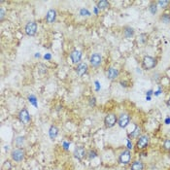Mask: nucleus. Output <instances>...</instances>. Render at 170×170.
Here are the masks:
<instances>
[{"mask_svg":"<svg viewBox=\"0 0 170 170\" xmlns=\"http://www.w3.org/2000/svg\"><path fill=\"white\" fill-rule=\"evenodd\" d=\"M70 58L74 64H79L81 62V58H82V52L77 49H74L70 53Z\"/></svg>","mask_w":170,"mask_h":170,"instance_id":"f8f14e48","label":"nucleus"},{"mask_svg":"<svg viewBox=\"0 0 170 170\" xmlns=\"http://www.w3.org/2000/svg\"><path fill=\"white\" fill-rule=\"evenodd\" d=\"M11 158L15 162H21L25 158V152L22 148H16L11 152Z\"/></svg>","mask_w":170,"mask_h":170,"instance_id":"7ed1b4c3","label":"nucleus"},{"mask_svg":"<svg viewBox=\"0 0 170 170\" xmlns=\"http://www.w3.org/2000/svg\"><path fill=\"white\" fill-rule=\"evenodd\" d=\"M80 15H81V16H90L91 14H90V12L88 9L83 8V9L80 10Z\"/></svg>","mask_w":170,"mask_h":170,"instance_id":"c85d7f7f","label":"nucleus"},{"mask_svg":"<svg viewBox=\"0 0 170 170\" xmlns=\"http://www.w3.org/2000/svg\"><path fill=\"white\" fill-rule=\"evenodd\" d=\"M116 123H118V116L114 113H109L104 118V126L107 128H112L115 126Z\"/></svg>","mask_w":170,"mask_h":170,"instance_id":"20e7f679","label":"nucleus"},{"mask_svg":"<svg viewBox=\"0 0 170 170\" xmlns=\"http://www.w3.org/2000/svg\"><path fill=\"white\" fill-rule=\"evenodd\" d=\"M148 34L147 33H141L140 36H139V41H140V43L142 44H146L147 41H148Z\"/></svg>","mask_w":170,"mask_h":170,"instance_id":"393cba45","label":"nucleus"},{"mask_svg":"<svg viewBox=\"0 0 170 170\" xmlns=\"http://www.w3.org/2000/svg\"><path fill=\"white\" fill-rule=\"evenodd\" d=\"M135 34V30L133 27L131 26H128V25H126L123 26L122 28V35L126 39H130V38H132Z\"/></svg>","mask_w":170,"mask_h":170,"instance_id":"2eb2a0df","label":"nucleus"},{"mask_svg":"<svg viewBox=\"0 0 170 170\" xmlns=\"http://www.w3.org/2000/svg\"><path fill=\"white\" fill-rule=\"evenodd\" d=\"M130 159H131V153H130V150H128V149L122 151L119 156V162L123 165L129 164Z\"/></svg>","mask_w":170,"mask_h":170,"instance_id":"0eeeda50","label":"nucleus"},{"mask_svg":"<svg viewBox=\"0 0 170 170\" xmlns=\"http://www.w3.org/2000/svg\"><path fill=\"white\" fill-rule=\"evenodd\" d=\"M153 94V90H148L147 91V96H151Z\"/></svg>","mask_w":170,"mask_h":170,"instance_id":"c9c22d12","label":"nucleus"},{"mask_svg":"<svg viewBox=\"0 0 170 170\" xmlns=\"http://www.w3.org/2000/svg\"><path fill=\"white\" fill-rule=\"evenodd\" d=\"M89 105L90 107H94L96 105V98L94 96L90 97V99H89Z\"/></svg>","mask_w":170,"mask_h":170,"instance_id":"cd10ccee","label":"nucleus"},{"mask_svg":"<svg viewBox=\"0 0 170 170\" xmlns=\"http://www.w3.org/2000/svg\"><path fill=\"white\" fill-rule=\"evenodd\" d=\"M90 63L92 67H94V68H97L99 67L100 65H101L102 63V57L100 53H92V55L90 56Z\"/></svg>","mask_w":170,"mask_h":170,"instance_id":"9d476101","label":"nucleus"},{"mask_svg":"<svg viewBox=\"0 0 170 170\" xmlns=\"http://www.w3.org/2000/svg\"><path fill=\"white\" fill-rule=\"evenodd\" d=\"M162 149L167 153H170V139L167 138L163 141V144H162Z\"/></svg>","mask_w":170,"mask_h":170,"instance_id":"b1692460","label":"nucleus"},{"mask_svg":"<svg viewBox=\"0 0 170 170\" xmlns=\"http://www.w3.org/2000/svg\"><path fill=\"white\" fill-rule=\"evenodd\" d=\"M37 29H38V25L35 21H28L27 24L25 26V34L28 36H35L37 33Z\"/></svg>","mask_w":170,"mask_h":170,"instance_id":"423d86ee","label":"nucleus"},{"mask_svg":"<svg viewBox=\"0 0 170 170\" xmlns=\"http://www.w3.org/2000/svg\"><path fill=\"white\" fill-rule=\"evenodd\" d=\"M25 142V136H18L15 140V144H16L17 148H21Z\"/></svg>","mask_w":170,"mask_h":170,"instance_id":"aec40b11","label":"nucleus"},{"mask_svg":"<svg viewBox=\"0 0 170 170\" xmlns=\"http://www.w3.org/2000/svg\"><path fill=\"white\" fill-rule=\"evenodd\" d=\"M18 119L22 125H25V126H27L28 123L31 122V117H30L27 109H25V108H22V109L19 112Z\"/></svg>","mask_w":170,"mask_h":170,"instance_id":"39448f33","label":"nucleus"},{"mask_svg":"<svg viewBox=\"0 0 170 170\" xmlns=\"http://www.w3.org/2000/svg\"><path fill=\"white\" fill-rule=\"evenodd\" d=\"M57 11L55 9H50L47 14H46V21L48 22V24L52 25L56 21H57Z\"/></svg>","mask_w":170,"mask_h":170,"instance_id":"ddd939ff","label":"nucleus"},{"mask_svg":"<svg viewBox=\"0 0 170 170\" xmlns=\"http://www.w3.org/2000/svg\"><path fill=\"white\" fill-rule=\"evenodd\" d=\"M140 133H141V127L136 126L135 129L133 131H131V133H129V136L131 138H138L139 136H140Z\"/></svg>","mask_w":170,"mask_h":170,"instance_id":"412c9836","label":"nucleus"},{"mask_svg":"<svg viewBox=\"0 0 170 170\" xmlns=\"http://www.w3.org/2000/svg\"><path fill=\"white\" fill-rule=\"evenodd\" d=\"M146 100H148V101H150V100H151V96H146Z\"/></svg>","mask_w":170,"mask_h":170,"instance_id":"58836bf2","label":"nucleus"},{"mask_svg":"<svg viewBox=\"0 0 170 170\" xmlns=\"http://www.w3.org/2000/svg\"><path fill=\"white\" fill-rule=\"evenodd\" d=\"M158 8H159L158 4H157V2H154V1L151 2L149 4V7H148V9H149V11L152 15H156L158 13Z\"/></svg>","mask_w":170,"mask_h":170,"instance_id":"6ab92c4d","label":"nucleus"},{"mask_svg":"<svg viewBox=\"0 0 170 170\" xmlns=\"http://www.w3.org/2000/svg\"><path fill=\"white\" fill-rule=\"evenodd\" d=\"M132 148H133L132 143L130 142L129 139H127V149H128V150H132Z\"/></svg>","mask_w":170,"mask_h":170,"instance_id":"7c9ffc66","label":"nucleus"},{"mask_svg":"<svg viewBox=\"0 0 170 170\" xmlns=\"http://www.w3.org/2000/svg\"><path fill=\"white\" fill-rule=\"evenodd\" d=\"M74 157L78 160L82 161L84 159H86L88 157V152L83 146H78V147H76L74 150Z\"/></svg>","mask_w":170,"mask_h":170,"instance_id":"6e6552de","label":"nucleus"},{"mask_svg":"<svg viewBox=\"0 0 170 170\" xmlns=\"http://www.w3.org/2000/svg\"><path fill=\"white\" fill-rule=\"evenodd\" d=\"M149 143H150V136L148 134H142L137 138L136 148L139 151H144L148 148Z\"/></svg>","mask_w":170,"mask_h":170,"instance_id":"f03ea898","label":"nucleus"},{"mask_svg":"<svg viewBox=\"0 0 170 170\" xmlns=\"http://www.w3.org/2000/svg\"><path fill=\"white\" fill-rule=\"evenodd\" d=\"M158 64V59L151 56H145L142 59V67L145 70H152Z\"/></svg>","mask_w":170,"mask_h":170,"instance_id":"f257e3e1","label":"nucleus"},{"mask_svg":"<svg viewBox=\"0 0 170 170\" xmlns=\"http://www.w3.org/2000/svg\"><path fill=\"white\" fill-rule=\"evenodd\" d=\"M94 13H95V14H97V13H98V9L96 8V7H95V9H94Z\"/></svg>","mask_w":170,"mask_h":170,"instance_id":"ea45409f","label":"nucleus"},{"mask_svg":"<svg viewBox=\"0 0 170 170\" xmlns=\"http://www.w3.org/2000/svg\"><path fill=\"white\" fill-rule=\"evenodd\" d=\"M166 104H167V106L170 108V97L168 98V100H167V102H166Z\"/></svg>","mask_w":170,"mask_h":170,"instance_id":"4c0bfd02","label":"nucleus"},{"mask_svg":"<svg viewBox=\"0 0 170 170\" xmlns=\"http://www.w3.org/2000/svg\"><path fill=\"white\" fill-rule=\"evenodd\" d=\"M157 4H158V7L161 9H166L168 5L170 4V1H167V0H159V1H157Z\"/></svg>","mask_w":170,"mask_h":170,"instance_id":"5701e85b","label":"nucleus"},{"mask_svg":"<svg viewBox=\"0 0 170 170\" xmlns=\"http://www.w3.org/2000/svg\"><path fill=\"white\" fill-rule=\"evenodd\" d=\"M95 86H96V90H99V89H100V85H99V83H98L97 81H95Z\"/></svg>","mask_w":170,"mask_h":170,"instance_id":"f704fd0d","label":"nucleus"},{"mask_svg":"<svg viewBox=\"0 0 170 170\" xmlns=\"http://www.w3.org/2000/svg\"><path fill=\"white\" fill-rule=\"evenodd\" d=\"M165 125H170V118L169 117L166 118V120H165Z\"/></svg>","mask_w":170,"mask_h":170,"instance_id":"e433bc0d","label":"nucleus"},{"mask_svg":"<svg viewBox=\"0 0 170 170\" xmlns=\"http://www.w3.org/2000/svg\"><path fill=\"white\" fill-rule=\"evenodd\" d=\"M110 7V2L107 1V0H100L96 3V8L100 11H103L106 10Z\"/></svg>","mask_w":170,"mask_h":170,"instance_id":"dca6fc26","label":"nucleus"},{"mask_svg":"<svg viewBox=\"0 0 170 170\" xmlns=\"http://www.w3.org/2000/svg\"><path fill=\"white\" fill-rule=\"evenodd\" d=\"M88 64L85 62H80L79 64H77L76 66V73L78 76L82 77L84 75H86L88 73Z\"/></svg>","mask_w":170,"mask_h":170,"instance_id":"4468645a","label":"nucleus"},{"mask_svg":"<svg viewBox=\"0 0 170 170\" xmlns=\"http://www.w3.org/2000/svg\"><path fill=\"white\" fill-rule=\"evenodd\" d=\"M44 58H45L46 60H51V58H52L51 53H46V55L44 56Z\"/></svg>","mask_w":170,"mask_h":170,"instance_id":"72a5a7b5","label":"nucleus"},{"mask_svg":"<svg viewBox=\"0 0 170 170\" xmlns=\"http://www.w3.org/2000/svg\"><path fill=\"white\" fill-rule=\"evenodd\" d=\"M130 122V117L127 113H122L118 117V125L121 128H126Z\"/></svg>","mask_w":170,"mask_h":170,"instance_id":"1a4fd4ad","label":"nucleus"},{"mask_svg":"<svg viewBox=\"0 0 170 170\" xmlns=\"http://www.w3.org/2000/svg\"><path fill=\"white\" fill-rule=\"evenodd\" d=\"M5 16H6V12H5L4 8H0V21H3Z\"/></svg>","mask_w":170,"mask_h":170,"instance_id":"c756f323","label":"nucleus"},{"mask_svg":"<svg viewBox=\"0 0 170 170\" xmlns=\"http://www.w3.org/2000/svg\"><path fill=\"white\" fill-rule=\"evenodd\" d=\"M35 57H40V55H39V53H37Z\"/></svg>","mask_w":170,"mask_h":170,"instance_id":"a19ab883","label":"nucleus"},{"mask_svg":"<svg viewBox=\"0 0 170 170\" xmlns=\"http://www.w3.org/2000/svg\"><path fill=\"white\" fill-rule=\"evenodd\" d=\"M69 145H70V143L69 142H63V149L65 151H67L69 149Z\"/></svg>","mask_w":170,"mask_h":170,"instance_id":"2f4dec72","label":"nucleus"},{"mask_svg":"<svg viewBox=\"0 0 170 170\" xmlns=\"http://www.w3.org/2000/svg\"><path fill=\"white\" fill-rule=\"evenodd\" d=\"M159 20L161 22H163V24H165V25L169 24L170 22V14L169 13H163L159 17Z\"/></svg>","mask_w":170,"mask_h":170,"instance_id":"4be33fe9","label":"nucleus"},{"mask_svg":"<svg viewBox=\"0 0 170 170\" xmlns=\"http://www.w3.org/2000/svg\"><path fill=\"white\" fill-rule=\"evenodd\" d=\"M7 166H8V170H10L11 169V164H10V161L9 160H6L5 161V163H4V167H7Z\"/></svg>","mask_w":170,"mask_h":170,"instance_id":"473e14b6","label":"nucleus"},{"mask_svg":"<svg viewBox=\"0 0 170 170\" xmlns=\"http://www.w3.org/2000/svg\"><path fill=\"white\" fill-rule=\"evenodd\" d=\"M119 75H120V72L116 67H113V66L108 67L107 71H106V76L109 80H111V81L116 80L119 77Z\"/></svg>","mask_w":170,"mask_h":170,"instance_id":"9b49d317","label":"nucleus"},{"mask_svg":"<svg viewBox=\"0 0 170 170\" xmlns=\"http://www.w3.org/2000/svg\"><path fill=\"white\" fill-rule=\"evenodd\" d=\"M27 99H28L29 103H31L32 105H34L35 107H37V98H36V96H35V95L30 94V95H28Z\"/></svg>","mask_w":170,"mask_h":170,"instance_id":"a878e982","label":"nucleus"},{"mask_svg":"<svg viewBox=\"0 0 170 170\" xmlns=\"http://www.w3.org/2000/svg\"><path fill=\"white\" fill-rule=\"evenodd\" d=\"M97 157V152L95 150H90L88 152V158L90 159H94Z\"/></svg>","mask_w":170,"mask_h":170,"instance_id":"bb28decb","label":"nucleus"},{"mask_svg":"<svg viewBox=\"0 0 170 170\" xmlns=\"http://www.w3.org/2000/svg\"><path fill=\"white\" fill-rule=\"evenodd\" d=\"M130 170H144V163L141 160H134L130 165Z\"/></svg>","mask_w":170,"mask_h":170,"instance_id":"a211bd4d","label":"nucleus"},{"mask_svg":"<svg viewBox=\"0 0 170 170\" xmlns=\"http://www.w3.org/2000/svg\"><path fill=\"white\" fill-rule=\"evenodd\" d=\"M58 135V128L57 126H51L49 129V136L52 140H56V138Z\"/></svg>","mask_w":170,"mask_h":170,"instance_id":"f3484780","label":"nucleus"}]
</instances>
